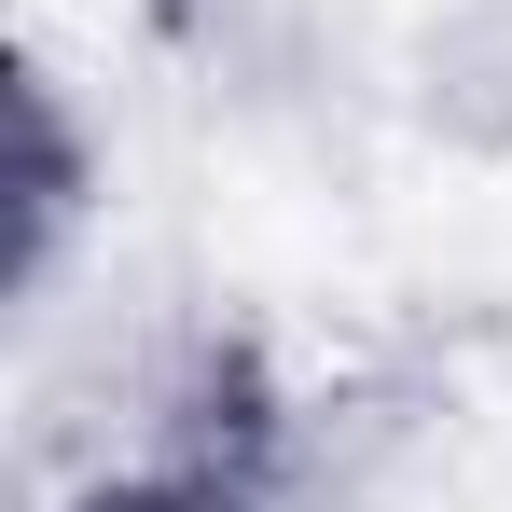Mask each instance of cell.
<instances>
[{"label": "cell", "instance_id": "1", "mask_svg": "<svg viewBox=\"0 0 512 512\" xmlns=\"http://www.w3.org/2000/svg\"><path fill=\"white\" fill-rule=\"evenodd\" d=\"M84 512H277V499H263V416H236V429H180L167 457L111 471Z\"/></svg>", "mask_w": 512, "mask_h": 512}]
</instances>
